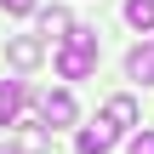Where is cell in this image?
Returning a JSON list of instances; mask_svg holds the SVG:
<instances>
[{
	"label": "cell",
	"mask_w": 154,
	"mask_h": 154,
	"mask_svg": "<svg viewBox=\"0 0 154 154\" xmlns=\"http://www.w3.org/2000/svg\"><path fill=\"white\" fill-rule=\"evenodd\" d=\"M126 74L149 86L154 80V46H131V51H126Z\"/></svg>",
	"instance_id": "obj_8"
},
{
	"label": "cell",
	"mask_w": 154,
	"mask_h": 154,
	"mask_svg": "<svg viewBox=\"0 0 154 154\" xmlns=\"http://www.w3.org/2000/svg\"><path fill=\"white\" fill-rule=\"evenodd\" d=\"M0 6H6L11 17H29V11H34V0H0Z\"/></svg>",
	"instance_id": "obj_12"
},
{
	"label": "cell",
	"mask_w": 154,
	"mask_h": 154,
	"mask_svg": "<svg viewBox=\"0 0 154 154\" xmlns=\"http://www.w3.org/2000/svg\"><path fill=\"white\" fill-rule=\"evenodd\" d=\"M109 149H114V126L109 120H97V126L80 131V154H109Z\"/></svg>",
	"instance_id": "obj_7"
},
{
	"label": "cell",
	"mask_w": 154,
	"mask_h": 154,
	"mask_svg": "<svg viewBox=\"0 0 154 154\" xmlns=\"http://www.w3.org/2000/svg\"><path fill=\"white\" fill-rule=\"evenodd\" d=\"M74 114H80V109H74L69 91H46V97H40V126L57 131V126H74Z\"/></svg>",
	"instance_id": "obj_3"
},
{
	"label": "cell",
	"mask_w": 154,
	"mask_h": 154,
	"mask_svg": "<svg viewBox=\"0 0 154 154\" xmlns=\"http://www.w3.org/2000/svg\"><path fill=\"white\" fill-rule=\"evenodd\" d=\"M69 29H74V23H69V11H63V6H46V11H40V34H57V40H63Z\"/></svg>",
	"instance_id": "obj_9"
},
{
	"label": "cell",
	"mask_w": 154,
	"mask_h": 154,
	"mask_svg": "<svg viewBox=\"0 0 154 154\" xmlns=\"http://www.w3.org/2000/svg\"><path fill=\"white\" fill-rule=\"evenodd\" d=\"M103 120H109L114 131H120V126H137V97H126V91L109 97V103H103Z\"/></svg>",
	"instance_id": "obj_6"
},
{
	"label": "cell",
	"mask_w": 154,
	"mask_h": 154,
	"mask_svg": "<svg viewBox=\"0 0 154 154\" xmlns=\"http://www.w3.org/2000/svg\"><path fill=\"white\" fill-rule=\"evenodd\" d=\"M0 154H17V149H11V143H0Z\"/></svg>",
	"instance_id": "obj_13"
},
{
	"label": "cell",
	"mask_w": 154,
	"mask_h": 154,
	"mask_svg": "<svg viewBox=\"0 0 154 154\" xmlns=\"http://www.w3.org/2000/svg\"><path fill=\"white\" fill-rule=\"evenodd\" d=\"M131 154H154V131H137L131 137Z\"/></svg>",
	"instance_id": "obj_11"
},
{
	"label": "cell",
	"mask_w": 154,
	"mask_h": 154,
	"mask_svg": "<svg viewBox=\"0 0 154 154\" xmlns=\"http://www.w3.org/2000/svg\"><path fill=\"white\" fill-rule=\"evenodd\" d=\"M91 69H97V29L74 23V29L63 34V46H57V74H63V80H86Z\"/></svg>",
	"instance_id": "obj_1"
},
{
	"label": "cell",
	"mask_w": 154,
	"mask_h": 154,
	"mask_svg": "<svg viewBox=\"0 0 154 154\" xmlns=\"http://www.w3.org/2000/svg\"><path fill=\"white\" fill-rule=\"evenodd\" d=\"M17 154H51V131L40 120H23L17 126Z\"/></svg>",
	"instance_id": "obj_5"
},
{
	"label": "cell",
	"mask_w": 154,
	"mask_h": 154,
	"mask_svg": "<svg viewBox=\"0 0 154 154\" xmlns=\"http://www.w3.org/2000/svg\"><path fill=\"white\" fill-rule=\"evenodd\" d=\"M126 23L149 34V29H154V0H126Z\"/></svg>",
	"instance_id": "obj_10"
},
{
	"label": "cell",
	"mask_w": 154,
	"mask_h": 154,
	"mask_svg": "<svg viewBox=\"0 0 154 154\" xmlns=\"http://www.w3.org/2000/svg\"><path fill=\"white\" fill-rule=\"evenodd\" d=\"M23 103H29V86L23 80H0V126H17Z\"/></svg>",
	"instance_id": "obj_4"
},
{
	"label": "cell",
	"mask_w": 154,
	"mask_h": 154,
	"mask_svg": "<svg viewBox=\"0 0 154 154\" xmlns=\"http://www.w3.org/2000/svg\"><path fill=\"white\" fill-rule=\"evenodd\" d=\"M6 57H11V69H40L46 40L40 34H6Z\"/></svg>",
	"instance_id": "obj_2"
}]
</instances>
